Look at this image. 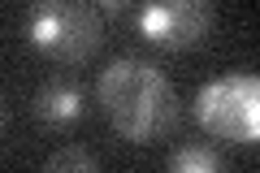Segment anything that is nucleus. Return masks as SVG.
Segmentation results:
<instances>
[{
	"label": "nucleus",
	"mask_w": 260,
	"mask_h": 173,
	"mask_svg": "<svg viewBox=\"0 0 260 173\" xmlns=\"http://www.w3.org/2000/svg\"><path fill=\"white\" fill-rule=\"evenodd\" d=\"M95 95L100 109L109 117V126L117 130L126 143H160L178 130V91L169 74L160 65L143 61V56H117L100 70L95 78Z\"/></svg>",
	"instance_id": "1"
},
{
	"label": "nucleus",
	"mask_w": 260,
	"mask_h": 173,
	"mask_svg": "<svg viewBox=\"0 0 260 173\" xmlns=\"http://www.w3.org/2000/svg\"><path fill=\"white\" fill-rule=\"evenodd\" d=\"M22 30L39 56L56 65H83L104 39V13L91 0H30Z\"/></svg>",
	"instance_id": "2"
},
{
	"label": "nucleus",
	"mask_w": 260,
	"mask_h": 173,
	"mask_svg": "<svg viewBox=\"0 0 260 173\" xmlns=\"http://www.w3.org/2000/svg\"><path fill=\"white\" fill-rule=\"evenodd\" d=\"M195 121L221 143H256L260 139V78L256 74H221L195 91Z\"/></svg>",
	"instance_id": "3"
},
{
	"label": "nucleus",
	"mask_w": 260,
	"mask_h": 173,
	"mask_svg": "<svg viewBox=\"0 0 260 173\" xmlns=\"http://www.w3.org/2000/svg\"><path fill=\"white\" fill-rule=\"evenodd\" d=\"M217 26V0H143L135 30L160 52H191Z\"/></svg>",
	"instance_id": "4"
},
{
	"label": "nucleus",
	"mask_w": 260,
	"mask_h": 173,
	"mask_svg": "<svg viewBox=\"0 0 260 173\" xmlns=\"http://www.w3.org/2000/svg\"><path fill=\"white\" fill-rule=\"evenodd\" d=\"M35 113L48 126H74L83 117V87L78 82H48L35 95Z\"/></svg>",
	"instance_id": "5"
},
{
	"label": "nucleus",
	"mask_w": 260,
	"mask_h": 173,
	"mask_svg": "<svg viewBox=\"0 0 260 173\" xmlns=\"http://www.w3.org/2000/svg\"><path fill=\"white\" fill-rule=\"evenodd\" d=\"M165 164H169L174 173H217V169H225L221 152H213V147H200V143L169 152V156H165Z\"/></svg>",
	"instance_id": "6"
},
{
	"label": "nucleus",
	"mask_w": 260,
	"mask_h": 173,
	"mask_svg": "<svg viewBox=\"0 0 260 173\" xmlns=\"http://www.w3.org/2000/svg\"><path fill=\"white\" fill-rule=\"evenodd\" d=\"M48 169H83V173H95V169H100V156L87 152V147H61V152L48 156Z\"/></svg>",
	"instance_id": "7"
},
{
	"label": "nucleus",
	"mask_w": 260,
	"mask_h": 173,
	"mask_svg": "<svg viewBox=\"0 0 260 173\" xmlns=\"http://www.w3.org/2000/svg\"><path fill=\"white\" fill-rule=\"evenodd\" d=\"M91 5H95V9L104 13V18H117V13L126 9V0H91Z\"/></svg>",
	"instance_id": "8"
},
{
	"label": "nucleus",
	"mask_w": 260,
	"mask_h": 173,
	"mask_svg": "<svg viewBox=\"0 0 260 173\" xmlns=\"http://www.w3.org/2000/svg\"><path fill=\"white\" fill-rule=\"evenodd\" d=\"M0 130H5V109H0Z\"/></svg>",
	"instance_id": "9"
}]
</instances>
